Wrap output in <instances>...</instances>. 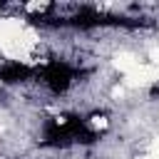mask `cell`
I'll list each match as a JSON object with an SVG mask.
<instances>
[{
	"mask_svg": "<svg viewBox=\"0 0 159 159\" xmlns=\"http://www.w3.org/2000/svg\"><path fill=\"white\" fill-rule=\"evenodd\" d=\"M134 159H154L152 154H142V157H134Z\"/></svg>",
	"mask_w": 159,
	"mask_h": 159,
	"instance_id": "8",
	"label": "cell"
},
{
	"mask_svg": "<svg viewBox=\"0 0 159 159\" xmlns=\"http://www.w3.org/2000/svg\"><path fill=\"white\" fill-rule=\"evenodd\" d=\"M45 7H47V2H27L25 5L27 12H37V10H45Z\"/></svg>",
	"mask_w": 159,
	"mask_h": 159,
	"instance_id": "6",
	"label": "cell"
},
{
	"mask_svg": "<svg viewBox=\"0 0 159 159\" xmlns=\"http://www.w3.org/2000/svg\"><path fill=\"white\" fill-rule=\"evenodd\" d=\"M159 80V72L152 67V65H137L129 75H124V87H129V89H137V87H149V84H154Z\"/></svg>",
	"mask_w": 159,
	"mask_h": 159,
	"instance_id": "1",
	"label": "cell"
},
{
	"mask_svg": "<svg viewBox=\"0 0 159 159\" xmlns=\"http://www.w3.org/2000/svg\"><path fill=\"white\" fill-rule=\"evenodd\" d=\"M149 60H152L149 65H152V67H154V70L159 72V47H154V50L149 52Z\"/></svg>",
	"mask_w": 159,
	"mask_h": 159,
	"instance_id": "5",
	"label": "cell"
},
{
	"mask_svg": "<svg viewBox=\"0 0 159 159\" xmlns=\"http://www.w3.org/2000/svg\"><path fill=\"white\" fill-rule=\"evenodd\" d=\"M89 124H92L94 129H104V127H107V119H104V117H92Z\"/></svg>",
	"mask_w": 159,
	"mask_h": 159,
	"instance_id": "7",
	"label": "cell"
},
{
	"mask_svg": "<svg viewBox=\"0 0 159 159\" xmlns=\"http://www.w3.org/2000/svg\"><path fill=\"white\" fill-rule=\"evenodd\" d=\"M147 154H152L154 159H159V137L149 142V149H147Z\"/></svg>",
	"mask_w": 159,
	"mask_h": 159,
	"instance_id": "4",
	"label": "cell"
},
{
	"mask_svg": "<svg viewBox=\"0 0 159 159\" xmlns=\"http://www.w3.org/2000/svg\"><path fill=\"white\" fill-rule=\"evenodd\" d=\"M25 27H27V25H25V20H20V17H0V42L15 37V35L22 32Z\"/></svg>",
	"mask_w": 159,
	"mask_h": 159,
	"instance_id": "2",
	"label": "cell"
},
{
	"mask_svg": "<svg viewBox=\"0 0 159 159\" xmlns=\"http://www.w3.org/2000/svg\"><path fill=\"white\" fill-rule=\"evenodd\" d=\"M112 65H114V70H119L122 75H129L137 65H139V57L134 55V52H117L114 55V60H112Z\"/></svg>",
	"mask_w": 159,
	"mask_h": 159,
	"instance_id": "3",
	"label": "cell"
}]
</instances>
